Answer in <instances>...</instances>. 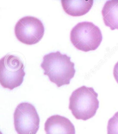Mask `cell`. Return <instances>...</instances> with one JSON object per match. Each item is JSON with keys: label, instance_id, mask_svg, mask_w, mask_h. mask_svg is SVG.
<instances>
[{"label": "cell", "instance_id": "cell-11", "mask_svg": "<svg viewBox=\"0 0 118 134\" xmlns=\"http://www.w3.org/2000/svg\"><path fill=\"white\" fill-rule=\"evenodd\" d=\"M113 75L115 80L118 84V62L114 65L113 70Z\"/></svg>", "mask_w": 118, "mask_h": 134}, {"label": "cell", "instance_id": "cell-1", "mask_svg": "<svg viewBox=\"0 0 118 134\" xmlns=\"http://www.w3.org/2000/svg\"><path fill=\"white\" fill-rule=\"evenodd\" d=\"M40 66L44 70L43 74L58 87L69 85L76 73L75 64L71 58L59 51L44 56Z\"/></svg>", "mask_w": 118, "mask_h": 134}, {"label": "cell", "instance_id": "cell-4", "mask_svg": "<svg viewBox=\"0 0 118 134\" xmlns=\"http://www.w3.org/2000/svg\"><path fill=\"white\" fill-rule=\"evenodd\" d=\"M22 60L17 56L7 54L0 60V83L5 89L13 90L22 84L25 75Z\"/></svg>", "mask_w": 118, "mask_h": 134}, {"label": "cell", "instance_id": "cell-9", "mask_svg": "<svg viewBox=\"0 0 118 134\" xmlns=\"http://www.w3.org/2000/svg\"><path fill=\"white\" fill-rule=\"evenodd\" d=\"M105 26L111 30H118V0L107 1L101 10Z\"/></svg>", "mask_w": 118, "mask_h": 134}, {"label": "cell", "instance_id": "cell-3", "mask_svg": "<svg viewBox=\"0 0 118 134\" xmlns=\"http://www.w3.org/2000/svg\"><path fill=\"white\" fill-rule=\"evenodd\" d=\"M70 41L73 46L84 52L96 50L102 41L101 30L90 22L84 21L76 24L70 33Z\"/></svg>", "mask_w": 118, "mask_h": 134}, {"label": "cell", "instance_id": "cell-10", "mask_svg": "<svg viewBox=\"0 0 118 134\" xmlns=\"http://www.w3.org/2000/svg\"><path fill=\"white\" fill-rule=\"evenodd\" d=\"M107 134H118V112L109 119L107 126Z\"/></svg>", "mask_w": 118, "mask_h": 134}, {"label": "cell", "instance_id": "cell-8", "mask_svg": "<svg viewBox=\"0 0 118 134\" xmlns=\"http://www.w3.org/2000/svg\"><path fill=\"white\" fill-rule=\"evenodd\" d=\"M93 3V0L61 1L64 12L68 15L73 17H80L87 14L91 9Z\"/></svg>", "mask_w": 118, "mask_h": 134}, {"label": "cell", "instance_id": "cell-2", "mask_svg": "<svg viewBox=\"0 0 118 134\" xmlns=\"http://www.w3.org/2000/svg\"><path fill=\"white\" fill-rule=\"evenodd\" d=\"M98 94L94 88L82 86L71 93L69 109L76 119L85 121L96 115L99 107Z\"/></svg>", "mask_w": 118, "mask_h": 134}, {"label": "cell", "instance_id": "cell-6", "mask_svg": "<svg viewBox=\"0 0 118 134\" xmlns=\"http://www.w3.org/2000/svg\"><path fill=\"white\" fill-rule=\"evenodd\" d=\"M44 32V26L41 21L32 16L20 19L14 27V34L18 40L27 45L39 42L43 37Z\"/></svg>", "mask_w": 118, "mask_h": 134}, {"label": "cell", "instance_id": "cell-7", "mask_svg": "<svg viewBox=\"0 0 118 134\" xmlns=\"http://www.w3.org/2000/svg\"><path fill=\"white\" fill-rule=\"evenodd\" d=\"M46 134H75V127L69 119L59 115L51 116L44 124Z\"/></svg>", "mask_w": 118, "mask_h": 134}, {"label": "cell", "instance_id": "cell-5", "mask_svg": "<svg viewBox=\"0 0 118 134\" xmlns=\"http://www.w3.org/2000/svg\"><path fill=\"white\" fill-rule=\"evenodd\" d=\"M13 120L18 134H36L39 128V116L35 107L30 103H22L17 106Z\"/></svg>", "mask_w": 118, "mask_h": 134}]
</instances>
